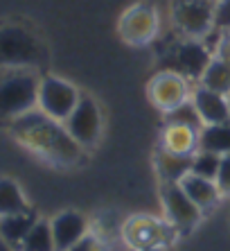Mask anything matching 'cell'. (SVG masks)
<instances>
[{
	"instance_id": "1",
	"label": "cell",
	"mask_w": 230,
	"mask_h": 251,
	"mask_svg": "<svg viewBox=\"0 0 230 251\" xmlns=\"http://www.w3.org/2000/svg\"><path fill=\"white\" fill-rule=\"evenodd\" d=\"M12 136L34 156L57 168H70L84 158V147L77 143L64 123L46 116L41 109L18 116L9 125Z\"/></svg>"
},
{
	"instance_id": "2",
	"label": "cell",
	"mask_w": 230,
	"mask_h": 251,
	"mask_svg": "<svg viewBox=\"0 0 230 251\" xmlns=\"http://www.w3.org/2000/svg\"><path fill=\"white\" fill-rule=\"evenodd\" d=\"M47 64V48L25 25H0V68H32Z\"/></svg>"
},
{
	"instance_id": "3",
	"label": "cell",
	"mask_w": 230,
	"mask_h": 251,
	"mask_svg": "<svg viewBox=\"0 0 230 251\" xmlns=\"http://www.w3.org/2000/svg\"><path fill=\"white\" fill-rule=\"evenodd\" d=\"M41 77L32 68H0V118L16 120L39 104Z\"/></svg>"
},
{
	"instance_id": "4",
	"label": "cell",
	"mask_w": 230,
	"mask_h": 251,
	"mask_svg": "<svg viewBox=\"0 0 230 251\" xmlns=\"http://www.w3.org/2000/svg\"><path fill=\"white\" fill-rule=\"evenodd\" d=\"M161 32V14L154 2L138 0L120 14L117 36L131 48H144L154 43Z\"/></svg>"
},
{
	"instance_id": "5",
	"label": "cell",
	"mask_w": 230,
	"mask_h": 251,
	"mask_svg": "<svg viewBox=\"0 0 230 251\" xmlns=\"http://www.w3.org/2000/svg\"><path fill=\"white\" fill-rule=\"evenodd\" d=\"M176 235L179 231L167 220L154 215H131L122 224V240L131 251L167 249Z\"/></svg>"
},
{
	"instance_id": "6",
	"label": "cell",
	"mask_w": 230,
	"mask_h": 251,
	"mask_svg": "<svg viewBox=\"0 0 230 251\" xmlns=\"http://www.w3.org/2000/svg\"><path fill=\"white\" fill-rule=\"evenodd\" d=\"M214 0H174L172 2V21L185 39L201 41L214 29Z\"/></svg>"
},
{
	"instance_id": "7",
	"label": "cell",
	"mask_w": 230,
	"mask_h": 251,
	"mask_svg": "<svg viewBox=\"0 0 230 251\" xmlns=\"http://www.w3.org/2000/svg\"><path fill=\"white\" fill-rule=\"evenodd\" d=\"M79 100H81L79 88L75 84H70L68 79H61L57 75L41 77L36 109H41L46 116L54 118L59 123H66L70 113L75 111V106L79 104Z\"/></svg>"
},
{
	"instance_id": "8",
	"label": "cell",
	"mask_w": 230,
	"mask_h": 251,
	"mask_svg": "<svg viewBox=\"0 0 230 251\" xmlns=\"http://www.w3.org/2000/svg\"><path fill=\"white\" fill-rule=\"evenodd\" d=\"M147 98L161 113H172L181 104L192 100L190 79L172 68L158 70L147 84Z\"/></svg>"
},
{
	"instance_id": "9",
	"label": "cell",
	"mask_w": 230,
	"mask_h": 251,
	"mask_svg": "<svg viewBox=\"0 0 230 251\" xmlns=\"http://www.w3.org/2000/svg\"><path fill=\"white\" fill-rule=\"evenodd\" d=\"M161 197L162 206H165L167 222L179 231V235H187L196 224L201 222L203 210L185 195L181 183H162Z\"/></svg>"
},
{
	"instance_id": "10",
	"label": "cell",
	"mask_w": 230,
	"mask_h": 251,
	"mask_svg": "<svg viewBox=\"0 0 230 251\" xmlns=\"http://www.w3.org/2000/svg\"><path fill=\"white\" fill-rule=\"evenodd\" d=\"M66 129L84 150L95 147L102 138V111L91 95H81L79 104L66 120Z\"/></svg>"
},
{
	"instance_id": "11",
	"label": "cell",
	"mask_w": 230,
	"mask_h": 251,
	"mask_svg": "<svg viewBox=\"0 0 230 251\" xmlns=\"http://www.w3.org/2000/svg\"><path fill=\"white\" fill-rule=\"evenodd\" d=\"M212 54L203 48L201 41L196 39H183L179 46L174 48V59H172V70L181 73L187 79H201L206 66L210 64Z\"/></svg>"
},
{
	"instance_id": "12",
	"label": "cell",
	"mask_w": 230,
	"mask_h": 251,
	"mask_svg": "<svg viewBox=\"0 0 230 251\" xmlns=\"http://www.w3.org/2000/svg\"><path fill=\"white\" fill-rule=\"evenodd\" d=\"M52 238L57 251H68L88 233V220L77 210H64L52 217Z\"/></svg>"
},
{
	"instance_id": "13",
	"label": "cell",
	"mask_w": 230,
	"mask_h": 251,
	"mask_svg": "<svg viewBox=\"0 0 230 251\" xmlns=\"http://www.w3.org/2000/svg\"><path fill=\"white\" fill-rule=\"evenodd\" d=\"M192 102L201 116L203 125H224L230 123V102L228 95L210 91L206 86H199L192 91Z\"/></svg>"
},
{
	"instance_id": "14",
	"label": "cell",
	"mask_w": 230,
	"mask_h": 251,
	"mask_svg": "<svg viewBox=\"0 0 230 251\" xmlns=\"http://www.w3.org/2000/svg\"><path fill=\"white\" fill-rule=\"evenodd\" d=\"M161 147L179 156H194L199 152V131L187 125L165 123L161 134Z\"/></svg>"
},
{
	"instance_id": "15",
	"label": "cell",
	"mask_w": 230,
	"mask_h": 251,
	"mask_svg": "<svg viewBox=\"0 0 230 251\" xmlns=\"http://www.w3.org/2000/svg\"><path fill=\"white\" fill-rule=\"evenodd\" d=\"M179 183L185 190V195L201 210L214 208V206L221 201V190H219V186L212 179H206V176H199V175H194V172H190V175H185Z\"/></svg>"
},
{
	"instance_id": "16",
	"label": "cell",
	"mask_w": 230,
	"mask_h": 251,
	"mask_svg": "<svg viewBox=\"0 0 230 251\" xmlns=\"http://www.w3.org/2000/svg\"><path fill=\"white\" fill-rule=\"evenodd\" d=\"M39 222L34 210H23L16 215H5L0 217V238L5 240L12 249H21L23 240L27 238V233L32 231V226Z\"/></svg>"
},
{
	"instance_id": "17",
	"label": "cell",
	"mask_w": 230,
	"mask_h": 251,
	"mask_svg": "<svg viewBox=\"0 0 230 251\" xmlns=\"http://www.w3.org/2000/svg\"><path fill=\"white\" fill-rule=\"evenodd\" d=\"M156 172L162 183H179L185 175L192 172V156H179L161 147L156 154Z\"/></svg>"
},
{
	"instance_id": "18",
	"label": "cell",
	"mask_w": 230,
	"mask_h": 251,
	"mask_svg": "<svg viewBox=\"0 0 230 251\" xmlns=\"http://www.w3.org/2000/svg\"><path fill=\"white\" fill-rule=\"evenodd\" d=\"M199 84L210 91H217V93L230 95V61L219 54H212L210 64L206 66Z\"/></svg>"
},
{
	"instance_id": "19",
	"label": "cell",
	"mask_w": 230,
	"mask_h": 251,
	"mask_svg": "<svg viewBox=\"0 0 230 251\" xmlns=\"http://www.w3.org/2000/svg\"><path fill=\"white\" fill-rule=\"evenodd\" d=\"M199 150L219 154V156L230 154V123L206 125L199 131Z\"/></svg>"
},
{
	"instance_id": "20",
	"label": "cell",
	"mask_w": 230,
	"mask_h": 251,
	"mask_svg": "<svg viewBox=\"0 0 230 251\" xmlns=\"http://www.w3.org/2000/svg\"><path fill=\"white\" fill-rule=\"evenodd\" d=\"M27 208V199H25L23 190L18 188V183L12 179H0V217L16 215Z\"/></svg>"
},
{
	"instance_id": "21",
	"label": "cell",
	"mask_w": 230,
	"mask_h": 251,
	"mask_svg": "<svg viewBox=\"0 0 230 251\" xmlns=\"http://www.w3.org/2000/svg\"><path fill=\"white\" fill-rule=\"evenodd\" d=\"M21 251H57V247H54V238H52L50 222L39 220V222L32 226V231L27 233V238L23 240Z\"/></svg>"
},
{
	"instance_id": "22",
	"label": "cell",
	"mask_w": 230,
	"mask_h": 251,
	"mask_svg": "<svg viewBox=\"0 0 230 251\" xmlns=\"http://www.w3.org/2000/svg\"><path fill=\"white\" fill-rule=\"evenodd\" d=\"M219 165H221V156L212 152H206V150H199V152L192 156V172L199 176H206V179H217Z\"/></svg>"
},
{
	"instance_id": "23",
	"label": "cell",
	"mask_w": 230,
	"mask_h": 251,
	"mask_svg": "<svg viewBox=\"0 0 230 251\" xmlns=\"http://www.w3.org/2000/svg\"><path fill=\"white\" fill-rule=\"evenodd\" d=\"M165 123H179V125H187V127L196 129V131H201L206 125H203L201 116H199V111H196L194 102H185V104H181L179 109H174L172 113H167L165 116Z\"/></svg>"
},
{
	"instance_id": "24",
	"label": "cell",
	"mask_w": 230,
	"mask_h": 251,
	"mask_svg": "<svg viewBox=\"0 0 230 251\" xmlns=\"http://www.w3.org/2000/svg\"><path fill=\"white\" fill-rule=\"evenodd\" d=\"M68 251H106V245H104V240L99 238V235L91 233L88 231L84 238L77 242V245H72Z\"/></svg>"
},
{
	"instance_id": "25",
	"label": "cell",
	"mask_w": 230,
	"mask_h": 251,
	"mask_svg": "<svg viewBox=\"0 0 230 251\" xmlns=\"http://www.w3.org/2000/svg\"><path fill=\"white\" fill-rule=\"evenodd\" d=\"M214 183L219 186L221 195H228L230 197V154L221 156V165H219V172H217Z\"/></svg>"
},
{
	"instance_id": "26",
	"label": "cell",
	"mask_w": 230,
	"mask_h": 251,
	"mask_svg": "<svg viewBox=\"0 0 230 251\" xmlns=\"http://www.w3.org/2000/svg\"><path fill=\"white\" fill-rule=\"evenodd\" d=\"M214 29L230 32V0H219L214 12Z\"/></svg>"
},
{
	"instance_id": "27",
	"label": "cell",
	"mask_w": 230,
	"mask_h": 251,
	"mask_svg": "<svg viewBox=\"0 0 230 251\" xmlns=\"http://www.w3.org/2000/svg\"><path fill=\"white\" fill-rule=\"evenodd\" d=\"M0 251H12V247L7 245V242H5L2 238H0Z\"/></svg>"
},
{
	"instance_id": "28",
	"label": "cell",
	"mask_w": 230,
	"mask_h": 251,
	"mask_svg": "<svg viewBox=\"0 0 230 251\" xmlns=\"http://www.w3.org/2000/svg\"><path fill=\"white\" fill-rule=\"evenodd\" d=\"M147 251H167V249H147Z\"/></svg>"
},
{
	"instance_id": "29",
	"label": "cell",
	"mask_w": 230,
	"mask_h": 251,
	"mask_svg": "<svg viewBox=\"0 0 230 251\" xmlns=\"http://www.w3.org/2000/svg\"><path fill=\"white\" fill-rule=\"evenodd\" d=\"M228 102H230V95H228Z\"/></svg>"
},
{
	"instance_id": "30",
	"label": "cell",
	"mask_w": 230,
	"mask_h": 251,
	"mask_svg": "<svg viewBox=\"0 0 230 251\" xmlns=\"http://www.w3.org/2000/svg\"><path fill=\"white\" fill-rule=\"evenodd\" d=\"M214 2H219V0H214Z\"/></svg>"
}]
</instances>
